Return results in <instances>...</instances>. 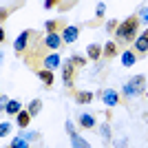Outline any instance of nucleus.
<instances>
[{"instance_id":"4","label":"nucleus","mask_w":148,"mask_h":148,"mask_svg":"<svg viewBox=\"0 0 148 148\" xmlns=\"http://www.w3.org/2000/svg\"><path fill=\"white\" fill-rule=\"evenodd\" d=\"M33 36L31 31H22L18 36V40H16V44H13V49H16V53H22V51L27 49V44H29V38Z\"/></svg>"},{"instance_id":"9","label":"nucleus","mask_w":148,"mask_h":148,"mask_svg":"<svg viewBox=\"0 0 148 148\" xmlns=\"http://www.w3.org/2000/svg\"><path fill=\"white\" fill-rule=\"evenodd\" d=\"M77 122H80L84 128H93V126H95V119H93L91 113H82L80 117H77Z\"/></svg>"},{"instance_id":"28","label":"nucleus","mask_w":148,"mask_h":148,"mask_svg":"<svg viewBox=\"0 0 148 148\" xmlns=\"http://www.w3.org/2000/svg\"><path fill=\"white\" fill-rule=\"evenodd\" d=\"M9 148H11V146H9Z\"/></svg>"},{"instance_id":"17","label":"nucleus","mask_w":148,"mask_h":148,"mask_svg":"<svg viewBox=\"0 0 148 148\" xmlns=\"http://www.w3.org/2000/svg\"><path fill=\"white\" fill-rule=\"evenodd\" d=\"M58 27H64V25H62L60 20H49V22L44 25V29H47V33L51 36V33H56V31H58Z\"/></svg>"},{"instance_id":"2","label":"nucleus","mask_w":148,"mask_h":148,"mask_svg":"<svg viewBox=\"0 0 148 148\" xmlns=\"http://www.w3.org/2000/svg\"><path fill=\"white\" fill-rule=\"evenodd\" d=\"M144 84H146V77H144V75H137V77H133V82H128V84L124 86V93H126V95H137V93L144 91Z\"/></svg>"},{"instance_id":"18","label":"nucleus","mask_w":148,"mask_h":148,"mask_svg":"<svg viewBox=\"0 0 148 148\" xmlns=\"http://www.w3.org/2000/svg\"><path fill=\"white\" fill-rule=\"evenodd\" d=\"M44 64H47V69H56V66H60V58L58 56H49V58H44Z\"/></svg>"},{"instance_id":"13","label":"nucleus","mask_w":148,"mask_h":148,"mask_svg":"<svg viewBox=\"0 0 148 148\" xmlns=\"http://www.w3.org/2000/svg\"><path fill=\"white\" fill-rule=\"evenodd\" d=\"M86 53H88V58H91V60H99V58L104 56V53H102V49H99V44H88Z\"/></svg>"},{"instance_id":"1","label":"nucleus","mask_w":148,"mask_h":148,"mask_svg":"<svg viewBox=\"0 0 148 148\" xmlns=\"http://www.w3.org/2000/svg\"><path fill=\"white\" fill-rule=\"evenodd\" d=\"M137 27H139V16H128L117 29V38H124L126 42H133V38L137 33Z\"/></svg>"},{"instance_id":"6","label":"nucleus","mask_w":148,"mask_h":148,"mask_svg":"<svg viewBox=\"0 0 148 148\" xmlns=\"http://www.w3.org/2000/svg\"><path fill=\"white\" fill-rule=\"evenodd\" d=\"M104 102H106L108 106H115V104H119V102H122V97H119L113 88H108V91H104Z\"/></svg>"},{"instance_id":"7","label":"nucleus","mask_w":148,"mask_h":148,"mask_svg":"<svg viewBox=\"0 0 148 148\" xmlns=\"http://www.w3.org/2000/svg\"><path fill=\"white\" fill-rule=\"evenodd\" d=\"M44 44H47L49 49H58V47L62 44V36H60V33H51V36H47Z\"/></svg>"},{"instance_id":"19","label":"nucleus","mask_w":148,"mask_h":148,"mask_svg":"<svg viewBox=\"0 0 148 148\" xmlns=\"http://www.w3.org/2000/svg\"><path fill=\"white\" fill-rule=\"evenodd\" d=\"M40 108H42V102H40V99H33V102H31V106H29L31 117H33V115H38V113H40Z\"/></svg>"},{"instance_id":"16","label":"nucleus","mask_w":148,"mask_h":148,"mask_svg":"<svg viewBox=\"0 0 148 148\" xmlns=\"http://www.w3.org/2000/svg\"><path fill=\"white\" fill-rule=\"evenodd\" d=\"M5 111L9 113V115H20V111H22V108H20L18 102H9V104H5Z\"/></svg>"},{"instance_id":"25","label":"nucleus","mask_w":148,"mask_h":148,"mask_svg":"<svg viewBox=\"0 0 148 148\" xmlns=\"http://www.w3.org/2000/svg\"><path fill=\"white\" fill-rule=\"evenodd\" d=\"M51 7H60V2H56V0H47V2H44V9H51Z\"/></svg>"},{"instance_id":"11","label":"nucleus","mask_w":148,"mask_h":148,"mask_svg":"<svg viewBox=\"0 0 148 148\" xmlns=\"http://www.w3.org/2000/svg\"><path fill=\"white\" fill-rule=\"evenodd\" d=\"M93 99V93L91 91H80V93H75V102L77 104H88Z\"/></svg>"},{"instance_id":"27","label":"nucleus","mask_w":148,"mask_h":148,"mask_svg":"<svg viewBox=\"0 0 148 148\" xmlns=\"http://www.w3.org/2000/svg\"><path fill=\"white\" fill-rule=\"evenodd\" d=\"M144 36H146V38H148V29H146V31H144Z\"/></svg>"},{"instance_id":"24","label":"nucleus","mask_w":148,"mask_h":148,"mask_svg":"<svg viewBox=\"0 0 148 148\" xmlns=\"http://www.w3.org/2000/svg\"><path fill=\"white\" fill-rule=\"evenodd\" d=\"M106 29L111 31V33H113V31L117 33V29H119V22H117V20H111V22H108V27H106Z\"/></svg>"},{"instance_id":"26","label":"nucleus","mask_w":148,"mask_h":148,"mask_svg":"<svg viewBox=\"0 0 148 148\" xmlns=\"http://www.w3.org/2000/svg\"><path fill=\"white\" fill-rule=\"evenodd\" d=\"M142 18H144V20H148V9H142Z\"/></svg>"},{"instance_id":"10","label":"nucleus","mask_w":148,"mask_h":148,"mask_svg":"<svg viewBox=\"0 0 148 148\" xmlns=\"http://www.w3.org/2000/svg\"><path fill=\"white\" fill-rule=\"evenodd\" d=\"M38 75H40V80L44 82V86H51V84H53V73H51L49 69H40Z\"/></svg>"},{"instance_id":"23","label":"nucleus","mask_w":148,"mask_h":148,"mask_svg":"<svg viewBox=\"0 0 148 148\" xmlns=\"http://www.w3.org/2000/svg\"><path fill=\"white\" fill-rule=\"evenodd\" d=\"M9 133H11V126H9L7 122H2V124H0V135L5 137V135H9Z\"/></svg>"},{"instance_id":"12","label":"nucleus","mask_w":148,"mask_h":148,"mask_svg":"<svg viewBox=\"0 0 148 148\" xmlns=\"http://www.w3.org/2000/svg\"><path fill=\"white\" fill-rule=\"evenodd\" d=\"M135 62H137V56L133 53V51H124L122 53V64L124 66H133Z\"/></svg>"},{"instance_id":"14","label":"nucleus","mask_w":148,"mask_h":148,"mask_svg":"<svg viewBox=\"0 0 148 148\" xmlns=\"http://www.w3.org/2000/svg\"><path fill=\"white\" fill-rule=\"evenodd\" d=\"M135 49H137V53H146L148 51V38L146 36H139L135 40Z\"/></svg>"},{"instance_id":"3","label":"nucleus","mask_w":148,"mask_h":148,"mask_svg":"<svg viewBox=\"0 0 148 148\" xmlns=\"http://www.w3.org/2000/svg\"><path fill=\"white\" fill-rule=\"evenodd\" d=\"M62 77H64V84H66V86L73 84V80H75V66L71 64V62H64V64H62Z\"/></svg>"},{"instance_id":"22","label":"nucleus","mask_w":148,"mask_h":148,"mask_svg":"<svg viewBox=\"0 0 148 148\" xmlns=\"http://www.w3.org/2000/svg\"><path fill=\"white\" fill-rule=\"evenodd\" d=\"M71 64H73V66H84L86 60H84L82 56H73V58H71Z\"/></svg>"},{"instance_id":"8","label":"nucleus","mask_w":148,"mask_h":148,"mask_svg":"<svg viewBox=\"0 0 148 148\" xmlns=\"http://www.w3.org/2000/svg\"><path fill=\"white\" fill-rule=\"evenodd\" d=\"M117 53H119V47L115 42H108V44H106V49H104V58H106V60H113Z\"/></svg>"},{"instance_id":"20","label":"nucleus","mask_w":148,"mask_h":148,"mask_svg":"<svg viewBox=\"0 0 148 148\" xmlns=\"http://www.w3.org/2000/svg\"><path fill=\"white\" fill-rule=\"evenodd\" d=\"M71 142H73V148H91L86 142H84V139H82V137H77V135L71 137Z\"/></svg>"},{"instance_id":"15","label":"nucleus","mask_w":148,"mask_h":148,"mask_svg":"<svg viewBox=\"0 0 148 148\" xmlns=\"http://www.w3.org/2000/svg\"><path fill=\"white\" fill-rule=\"evenodd\" d=\"M29 122H31V113H29V111H20V115H18V126H20V128H27V126H29Z\"/></svg>"},{"instance_id":"21","label":"nucleus","mask_w":148,"mask_h":148,"mask_svg":"<svg viewBox=\"0 0 148 148\" xmlns=\"http://www.w3.org/2000/svg\"><path fill=\"white\" fill-rule=\"evenodd\" d=\"M11 148H29V144H27V139H22V137H16L11 142Z\"/></svg>"},{"instance_id":"5","label":"nucleus","mask_w":148,"mask_h":148,"mask_svg":"<svg viewBox=\"0 0 148 148\" xmlns=\"http://www.w3.org/2000/svg\"><path fill=\"white\" fill-rule=\"evenodd\" d=\"M77 36H80V27H66V29L62 31V40L66 44H73L77 40Z\"/></svg>"}]
</instances>
